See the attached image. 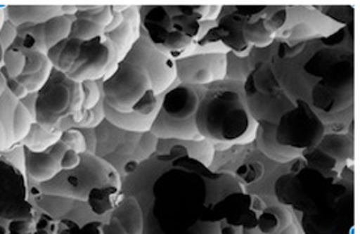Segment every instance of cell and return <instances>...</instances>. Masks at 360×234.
<instances>
[{"label": "cell", "mask_w": 360, "mask_h": 234, "mask_svg": "<svg viewBox=\"0 0 360 234\" xmlns=\"http://www.w3.org/2000/svg\"><path fill=\"white\" fill-rule=\"evenodd\" d=\"M345 171L312 168L300 157L278 179L279 203L303 212L305 233L354 234V185L342 177Z\"/></svg>", "instance_id": "277c9868"}, {"label": "cell", "mask_w": 360, "mask_h": 234, "mask_svg": "<svg viewBox=\"0 0 360 234\" xmlns=\"http://www.w3.org/2000/svg\"><path fill=\"white\" fill-rule=\"evenodd\" d=\"M220 234H244V229L241 226L229 225L223 220L220 226Z\"/></svg>", "instance_id": "484cf974"}, {"label": "cell", "mask_w": 360, "mask_h": 234, "mask_svg": "<svg viewBox=\"0 0 360 234\" xmlns=\"http://www.w3.org/2000/svg\"><path fill=\"white\" fill-rule=\"evenodd\" d=\"M169 161L158 177L152 193L147 234H220L221 223L215 204L228 195L244 191L229 173H212L186 155H159Z\"/></svg>", "instance_id": "6da1fadb"}, {"label": "cell", "mask_w": 360, "mask_h": 234, "mask_svg": "<svg viewBox=\"0 0 360 234\" xmlns=\"http://www.w3.org/2000/svg\"><path fill=\"white\" fill-rule=\"evenodd\" d=\"M312 109L321 121L335 122L354 109V56H343L313 86Z\"/></svg>", "instance_id": "4fadbf2b"}, {"label": "cell", "mask_w": 360, "mask_h": 234, "mask_svg": "<svg viewBox=\"0 0 360 234\" xmlns=\"http://www.w3.org/2000/svg\"><path fill=\"white\" fill-rule=\"evenodd\" d=\"M34 96V123L46 131L97 129L105 121L100 83H77L53 67L48 82Z\"/></svg>", "instance_id": "8992f818"}, {"label": "cell", "mask_w": 360, "mask_h": 234, "mask_svg": "<svg viewBox=\"0 0 360 234\" xmlns=\"http://www.w3.org/2000/svg\"><path fill=\"white\" fill-rule=\"evenodd\" d=\"M129 234L144 233V214L138 199L124 195L113 209V216Z\"/></svg>", "instance_id": "d6986e66"}, {"label": "cell", "mask_w": 360, "mask_h": 234, "mask_svg": "<svg viewBox=\"0 0 360 234\" xmlns=\"http://www.w3.org/2000/svg\"><path fill=\"white\" fill-rule=\"evenodd\" d=\"M317 148L330 155L342 165L354 164V141L346 134H325Z\"/></svg>", "instance_id": "ffe728a7"}, {"label": "cell", "mask_w": 360, "mask_h": 234, "mask_svg": "<svg viewBox=\"0 0 360 234\" xmlns=\"http://www.w3.org/2000/svg\"><path fill=\"white\" fill-rule=\"evenodd\" d=\"M325 134V123L312 106L297 98L294 108L281 117L276 126L258 124L256 141H275L281 147L303 156L319 145Z\"/></svg>", "instance_id": "7c38bea8"}, {"label": "cell", "mask_w": 360, "mask_h": 234, "mask_svg": "<svg viewBox=\"0 0 360 234\" xmlns=\"http://www.w3.org/2000/svg\"><path fill=\"white\" fill-rule=\"evenodd\" d=\"M103 234H129L122 225L120 224L114 217L109 220L108 224L103 225Z\"/></svg>", "instance_id": "d4e9b609"}, {"label": "cell", "mask_w": 360, "mask_h": 234, "mask_svg": "<svg viewBox=\"0 0 360 234\" xmlns=\"http://www.w3.org/2000/svg\"><path fill=\"white\" fill-rule=\"evenodd\" d=\"M33 123L32 110L6 89L0 97V155L21 147Z\"/></svg>", "instance_id": "2e32d148"}, {"label": "cell", "mask_w": 360, "mask_h": 234, "mask_svg": "<svg viewBox=\"0 0 360 234\" xmlns=\"http://www.w3.org/2000/svg\"><path fill=\"white\" fill-rule=\"evenodd\" d=\"M6 20L18 28L21 25H36L66 13H75L76 7L67 6H8L4 7Z\"/></svg>", "instance_id": "e0dca14e"}, {"label": "cell", "mask_w": 360, "mask_h": 234, "mask_svg": "<svg viewBox=\"0 0 360 234\" xmlns=\"http://www.w3.org/2000/svg\"><path fill=\"white\" fill-rule=\"evenodd\" d=\"M278 234H299L297 232V228L294 223H291L290 225H287L283 230H281Z\"/></svg>", "instance_id": "83f0119b"}, {"label": "cell", "mask_w": 360, "mask_h": 234, "mask_svg": "<svg viewBox=\"0 0 360 234\" xmlns=\"http://www.w3.org/2000/svg\"><path fill=\"white\" fill-rule=\"evenodd\" d=\"M159 155H186L209 168L214 160L215 148L209 141H159Z\"/></svg>", "instance_id": "ac0fdd59"}, {"label": "cell", "mask_w": 360, "mask_h": 234, "mask_svg": "<svg viewBox=\"0 0 360 234\" xmlns=\"http://www.w3.org/2000/svg\"><path fill=\"white\" fill-rule=\"evenodd\" d=\"M97 135L95 129H71L62 132L53 145L42 152H32L24 147V169L29 178L45 183L59 173L76 168L80 155L96 153Z\"/></svg>", "instance_id": "9c48e42d"}, {"label": "cell", "mask_w": 360, "mask_h": 234, "mask_svg": "<svg viewBox=\"0 0 360 234\" xmlns=\"http://www.w3.org/2000/svg\"><path fill=\"white\" fill-rule=\"evenodd\" d=\"M265 167L261 162H247L238 167L236 170V177L244 183H255L264 177Z\"/></svg>", "instance_id": "603a6c76"}, {"label": "cell", "mask_w": 360, "mask_h": 234, "mask_svg": "<svg viewBox=\"0 0 360 234\" xmlns=\"http://www.w3.org/2000/svg\"><path fill=\"white\" fill-rule=\"evenodd\" d=\"M74 13H66L36 25L16 28V37L3 56L7 89L20 101L37 93L53 71L49 53L66 39Z\"/></svg>", "instance_id": "5b68a950"}, {"label": "cell", "mask_w": 360, "mask_h": 234, "mask_svg": "<svg viewBox=\"0 0 360 234\" xmlns=\"http://www.w3.org/2000/svg\"><path fill=\"white\" fill-rule=\"evenodd\" d=\"M0 219L6 221L33 219L27 200L25 179L19 165L0 155Z\"/></svg>", "instance_id": "9a60e30c"}, {"label": "cell", "mask_w": 360, "mask_h": 234, "mask_svg": "<svg viewBox=\"0 0 360 234\" xmlns=\"http://www.w3.org/2000/svg\"><path fill=\"white\" fill-rule=\"evenodd\" d=\"M228 51L214 48L210 53L191 51L176 59L177 82L181 84L207 86L218 84L227 77Z\"/></svg>", "instance_id": "5bb4252c"}, {"label": "cell", "mask_w": 360, "mask_h": 234, "mask_svg": "<svg viewBox=\"0 0 360 234\" xmlns=\"http://www.w3.org/2000/svg\"><path fill=\"white\" fill-rule=\"evenodd\" d=\"M60 234H70V229H68V230H66V232H63V233Z\"/></svg>", "instance_id": "f1b7e54d"}, {"label": "cell", "mask_w": 360, "mask_h": 234, "mask_svg": "<svg viewBox=\"0 0 360 234\" xmlns=\"http://www.w3.org/2000/svg\"><path fill=\"white\" fill-rule=\"evenodd\" d=\"M215 85V84H214ZM202 139L212 144H249L256 141L258 123L249 112L244 85L207 86L195 114Z\"/></svg>", "instance_id": "ba28073f"}, {"label": "cell", "mask_w": 360, "mask_h": 234, "mask_svg": "<svg viewBox=\"0 0 360 234\" xmlns=\"http://www.w3.org/2000/svg\"><path fill=\"white\" fill-rule=\"evenodd\" d=\"M70 234H103V225L100 223H89L80 229H70Z\"/></svg>", "instance_id": "cb8c5ba5"}, {"label": "cell", "mask_w": 360, "mask_h": 234, "mask_svg": "<svg viewBox=\"0 0 360 234\" xmlns=\"http://www.w3.org/2000/svg\"><path fill=\"white\" fill-rule=\"evenodd\" d=\"M3 56H4V48H3V45H1V42H0V97H1V94L4 93L6 89H7L6 79H4L3 71H1V68H3Z\"/></svg>", "instance_id": "4316f807"}, {"label": "cell", "mask_w": 360, "mask_h": 234, "mask_svg": "<svg viewBox=\"0 0 360 234\" xmlns=\"http://www.w3.org/2000/svg\"><path fill=\"white\" fill-rule=\"evenodd\" d=\"M0 221H3V220H1V219H0Z\"/></svg>", "instance_id": "f546056e"}, {"label": "cell", "mask_w": 360, "mask_h": 234, "mask_svg": "<svg viewBox=\"0 0 360 234\" xmlns=\"http://www.w3.org/2000/svg\"><path fill=\"white\" fill-rule=\"evenodd\" d=\"M291 223H294L291 212L283 204H275L266 207L257 220L256 229L262 234H278Z\"/></svg>", "instance_id": "44dd1931"}, {"label": "cell", "mask_w": 360, "mask_h": 234, "mask_svg": "<svg viewBox=\"0 0 360 234\" xmlns=\"http://www.w3.org/2000/svg\"><path fill=\"white\" fill-rule=\"evenodd\" d=\"M141 13V30L153 46L174 60L198 46L210 28L220 16L219 6H155L144 7Z\"/></svg>", "instance_id": "52a82bcc"}, {"label": "cell", "mask_w": 360, "mask_h": 234, "mask_svg": "<svg viewBox=\"0 0 360 234\" xmlns=\"http://www.w3.org/2000/svg\"><path fill=\"white\" fill-rule=\"evenodd\" d=\"M110 186L122 188L118 169L92 152L82 153L76 168L62 171L57 177L39 185L44 194L71 197L86 203L91 193Z\"/></svg>", "instance_id": "8fae6325"}, {"label": "cell", "mask_w": 360, "mask_h": 234, "mask_svg": "<svg viewBox=\"0 0 360 234\" xmlns=\"http://www.w3.org/2000/svg\"><path fill=\"white\" fill-rule=\"evenodd\" d=\"M207 86L176 83L162 96L160 110L152 123V135L159 141H202L195 114Z\"/></svg>", "instance_id": "30bf717a"}, {"label": "cell", "mask_w": 360, "mask_h": 234, "mask_svg": "<svg viewBox=\"0 0 360 234\" xmlns=\"http://www.w3.org/2000/svg\"><path fill=\"white\" fill-rule=\"evenodd\" d=\"M139 36V7H76L68 36L50 50L49 59L74 82L101 83L113 75Z\"/></svg>", "instance_id": "7a4b0ae2"}, {"label": "cell", "mask_w": 360, "mask_h": 234, "mask_svg": "<svg viewBox=\"0 0 360 234\" xmlns=\"http://www.w3.org/2000/svg\"><path fill=\"white\" fill-rule=\"evenodd\" d=\"M176 83V60L153 46L141 30L113 75L100 83L105 121L124 131L150 132L162 96Z\"/></svg>", "instance_id": "3957f363"}, {"label": "cell", "mask_w": 360, "mask_h": 234, "mask_svg": "<svg viewBox=\"0 0 360 234\" xmlns=\"http://www.w3.org/2000/svg\"><path fill=\"white\" fill-rule=\"evenodd\" d=\"M62 132H49L33 123L28 136L22 141V147L32 152H42L53 145L60 138Z\"/></svg>", "instance_id": "7402d4cb"}]
</instances>
